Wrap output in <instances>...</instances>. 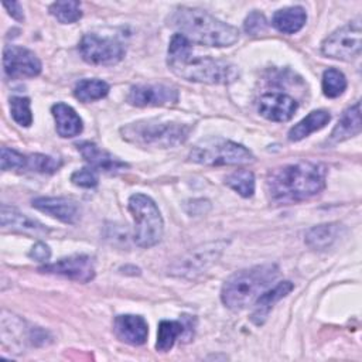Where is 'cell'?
Returning <instances> with one entry per match:
<instances>
[{
	"label": "cell",
	"mask_w": 362,
	"mask_h": 362,
	"mask_svg": "<svg viewBox=\"0 0 362 362\" xmlns=\"http://www.w3.org/2000/svg\"><path fill=\"white\" fill-rule=\"evenodd\" d=\"M61 160L45 156V154H31L27 156V167L31 171L41 173V174H54L59 170L61 167Z\"/></svg>",
	"instance_id": "obj_31"
},
{
	"label": "cell",
	"mask_w": 362,
	"mask_h": 362,
	"mask_svg": "<svg viewBox=\"0 0 362 362\" xmlns=\"http://www.w3.org/2000/svg\"><path fill=\"white\" fill-rule=\"evenodd\" d=\"M41 273L64 276L78 283H88L95 277V263L88 255H72L38 269Z\"/></svg>",
	"instance_id": "obj_12"
},
{
	"label": "cell",
	"mask_w": 362,
	"mask_h": 362,
	"mask_svg": "<svg viewBox=\"0 0 362 362\" xmlns=\"http://www.w3.org/2000/svg\"><path fill=\"white\" fill-rule=\"evenodd\" d=\"M189 160L204 165H242L252 163L255 156L242 144L211 137L202 140L191 150Z\"/></svg>",
	"instance_id": "obj_7"
},
{
	"label": "cell",
	"mask_w": 362,
	"mask_h": 362,
	"mask_svg": "<svg viewBox=\"0 0 362 362\" xmlns=\"http://www.w3.org/2000/svg\"><path fill=\"white\" fill-rule=\"evenodd\" d=\"M279 273L280 270L274 263L239 270L225 280L221 290V300L229 310L240 311L252 305L279 277Z\"/></svg>",
	"instance_id": "obj_4"
},
{
	"label": "cell",
	"mask_w": 362,
	"mask_h": 362,
	"mask_svg": "<svg viewBox=\"0 0 362 362\" xmlns=\"http://www.w3.org/2000/svg\"><path fill=\"white\" fill-rule=\"evenodd\" d=\"M293 288H294V284L288 280H284L277 283L273 288L263 291L255 301V308L250 314L252 322L256 325H262L269 317V313L272 311L274 304L280 301L283 297H286Z\"/></svg>",
	"instance_id": "obj_19"
},
{
	"label": "cell",
	"mask_w": 362,
	"mask_h": 362,
	"mask_svg": "<svg viewBox=\"0 0 362 362\" xmlns=\"http://www.w3.org/2000/svg\"><path fill=\"white\" fill-rule=\"evenodd\" d=\"M127 102L133 106H170L178 102V90L164 83H143L130 88Z\"/></svg>",
	"instance_id": "obj_13"
},
{
	"label": "cell",
	"mask_w": 362,
	"mask_h": 362,
	"mask_svg": "<svg viewBox=\"0 0 362 362\" xmlns=\"http://www.w3.org/2000/svg\"><path fill=\"white\" fill-rule=\"evenodd\" d=\"M322 92L327 98H338L346 89V78L337 68H328L322 74Z\"/></svg>",
	"instance_id": "obj_29"
},
{
	"label": "cell",
	"mask_w": 362,
	"mask_h": 362,
	"mask_svg": "<svg viewBox=\"0 0 362 362\" xmlns=\"http://www.w3.org/2000/svg\"><path fill=\"white\" fill-rule=\"evenodd\" d=\"M51 112L55 119L57 133L61 137H65V139L75 137L82 132L83 129L82 119L75 112V109L71 107L69 105L58 102L51 107Z\"/></svg>",
	"instance_id": "obj_21"
},
{
	"label": "cell",
	"mask_w": 362,
	"mask_h": 362,
	"mask_svg": "<svg viewBox=\"0 0 362 362\" xmlns=\"http://www.w3.org/2000/svg\"><path fill=\"white\" fill-rule=\"evenodd\" d=\"M3 68L11 79L34 78L41 72V61L24 47L7 45L3 51Z\"/></svg>",
	"instance_id": "obj_11"
},
{
	"label": "cell",
	"mask_w": 362,
	"mask_h": 362,
	"mask_svg": "<svg viewBox=\"0 0 362 362\" xmlns=\"http://www.w3.org/2000/svg\"><path fill=\"white\" fill-rule=\"evenodd\" d=\"M225 184L236 191L240 197L249 198L255 192V175L249 170H236L225 178Z\"/></svg>",
	"instance_id": "obj_27"
},
{
	"label": "cell",
	"mask_w": 362,
	"mask_h": 362,
	"mask_svg": "<svg viewBox=\"0 0 362 362\" xmlns=\"http://www.w3.org/2000/svg\"><path fill=\"white\" fill-rule=\"evenodd\" d=\"M170 69L180 78L201 83H230L238 76V68L223 59L192 55L191 42L181 34H174L167 54Z\"/></svg>",
	"instance_id": "obj_2"
},
{
	"label": "cell",
	"mask_w": 362,
	"mask_h": 362,
	"mask_svg": "<svg viewBox=\"0 0 362 362\" xmlns=\"http://www.w3.org/2000/svg\"><path fill=\"white\" fill-rule=\"evenodd\" d=\"M191 318H188V322L182 321H168L163 320L158 324L157 329V342H156V349L158 352H168L175 341L187 332V329L191 327ZM192 329V328H191Z\"/></svg>",
	"instance_id": "obj_24"
},
{
	"label": "cell",
	"mask_w": 362,
	"mask_h": 362,
	"mask_svg": "<svg viewBox=\"0 0 362 362\" xmlns=\"http://www.w3.org/2000/svg\"><path fill=\"white\" fill-rule=\"evenodd\" d=\"M327 168L320 163L298 161L272 170L266 177L267 197L274 204H297L325 188Z\"/></svg>",
	"instance_id": "obj_1"
},
{
	"label": "cell",
	"mask_w": 362,
	"mask_h": 362,
	"mask_svg": "<svg viewBox=\"0 0 362 362\" xmlns=\"http://www.w3.org/2000/svg\"><path fill=\"white\" fill-rule=\"evenodd\" d=\"M192 126L175 120L143 119L120 127L123 140L134 146L147 148L177 147L188 139Z\"/></svg>",
	"instance_id": "obj_5"
},
{
	"label": "cell",
	"mask_w": 362,
	"mask_h": 362,
	"mask_svg": "<svg viewBox=\"0 0 362 362\" xmlns=\"http://www.w3.org/2000/svg\"><path fill=\"white\" fill-rule=\"evenodd\" d=\"M341 225L339 223H321L313 226L305 235V243L311 249L322 250L328 249L339 236Z\"/></svg>",
	"instance_id": "obj_25"
},
{
	"label": "cell",
	"mask_w": 362,
	"mask_h": 362,
	"mask_svg": "<svg viewBox=\"0 0 362 362\" xmlns=\"http://www.w3.org/2000/svg\"><path fill=\"white\" fill-rule=\"evenodd\" d=\"M361 18H356L328 35L321 44V52L325 57L352 61L361 55Z\"/></svg>",
	"instance_id": "obj_9"
},
{
	"label": "cell",
	"mask_w": 362,
	"mask_h": 362,
	"mask_svg": "<svg viewBox=\"0 0 362 362\" xmlns=\"http://www.w3.org/2000/svg\"><path fill=\"white\" fill-rule=\"evenodd\" d=\"M33 206L64 223H75L81 216L78 202L65 197H40L33 201Z\"/></svg>",
	"instance_id": "obj_16"
},
{
	"label": "cell",
	"mask_w": 362,
	"mask_h": 362,
	"mask_svg": "<svg viewBox=\"0 0 362 362\" xmlns=\"http://www.w3.org/2000/svg\"><path fill=\"white\" fill-rule=\"evenodd\" d=\"M3 7L8 11V14L16 18L17 21H23L24 20V13H23V7L20 3L17 1H4Z\"/></svg>",
	"instance_id": "obj_37"
},
{
	"label": "cell",
	"mask_w": 362,
	"mask_h": 362,
	"mask_svg": "<svg viewBox=\"0 0 362 362\" xmlns=\"http://www.w3.org/2000/svg\"><path fill=\"white\" fill-rule=\"evenodd\" d=\"M361 132V102L356 100L352 106H349L339 117L337 126L329 134V144L341 143L346 139H351Z\"/></svg>",
	"instance_id": "obj_20"
},
{
	"label": "cell",
	"mask_w": 362,
	"mask_h": 362,
	"mask_svg": "<svg viewBox=\"0 0 362 362\" xmlns=\"http://www.w3.org/2000/svg\"><path fill=\"white\" fill-rule=\"evenodd\" d=\"M27 167V156H23L21 153L1 147V170H23Z\"/></svg>",
	"instance_id": "obj_32"
},
{
	"label": "cell",
	"mask_w": 362,
	"mask_h": 362,
	"mask_svg": "<svg viewBox=\"0 0 362 362\" xmlns=\"http://www.w3.org/2000/svg\"><path fill=\"white\" fill-rule=\"evenodd\" d=\"M49 13L62 24H71L82 17L81 3L76 0L55 1L49 6Z\"/></svg>",
	"instance_id": "obj_28"
},
{
	"label": "cell",
	"mask_w": 362,
	"mask_h": 362,
	"mask_svg": "<svg viewBox=\"0 0 362 362\" xmlns=\"http://www.w3.org/2000/svg\"><path fill=\"white\" fill-rule=\"evenodd\" d=\"M71 181L72 184L78 185V187H82V188H93L98 185V174H96V170H93L92 167L90 168H81V170H76L75 173H72L71 175Z\"/></svg>",
	"instance_id": "obj_33"
},
{
	"label": "cell",
	"mask_w": 362,
	"mask_h": 362,
	"mask_svg": "<svg viewBox=\"0 0 362 362\" xmlns=\"http://www.w3.org/2000/svg\"><path fill=\"white\" fill-rule=\"evenodd\" d=\"M10 113L13 120L24 127H28L33 123L31 103L28 98L24 96H13L10 99Z\"/></svg>",
	"instance_id": "obj_30"
},
{
	"label": "cell",
	"mask_w": 362,
	"mask_h": 362,
	"mask_svg": "<svg viewBox=\"0 0 362 362\" xmlns=\"http://www.w3.org/2000/svg\"><path fill=\"white\" fill-rule=\"evenodd\" d=\"M329 120H331V115L327 110H322V109L313 110L288 130L287 137L290 141H300L307 136H310L311 133L325 127L329 123Z\"/></svg>",
	"instance_id": "obj_23"
},
{
	"label": "cell",
	"mask_w": 362,
	"mask_h": 362,
	"mask_svg": "<svg viewBox=\"0 0 362 362\" xmlns=\"http://www.w3.org/2000/svg\"><path fill=\"white\" fill-rule=\"evenodd\" d=\"M187 205H191V209H185L189 215H204L211 208V204L206 199H194Z\"/></svg>",
	"instance_id": "obj_36"
},
{
	"label": "cell",
	"mask_w": 362,
	"mask_h": 362,
	"mask_svg": "<svg viewBox=\"0 0 362 362\" xmlns=\"http://www.w3.org/2000/svg\"><path fill=\"white\" fill-rule=\"evenodd\" d=\"M226 247L225 240L208 242L201 246H197L177 259L168 269V273L175 277L182 279H195L205 273L222 255Z\"/></svg>",
	"instance_id": "obj_8"
},
{
	"label": "cell",
	"mask_w": 362,
	"mask_h": 362,
	"mask_svg": "<svg viewBox=\"0 0 362 362\" xmlns=\"http://www.w3.org/2000/svg\"><path fill=\"white\" fill-rule=\"evenodd\" d=\"M28 256H30L31 259L37 260V262H47V260L49 259V256H51V250H49L48 245H45V243H42V242H37V243L31 247Z\"/></svg>",
	"instance_id": "obj_35"
},
{
	"label": "cell",
	"mask_w": 362,
	"mask_h": 362,
	"mask_svg": "<svg viewBox=\"0 0 362 362\" xmlns=\"http://www.w3.org/2000/svg\"><path fill=\"white\" fill-rule=\"evenodd\" d=\"M307 21L305 10L300 6H291L277 10L273 14V27L283 34H294L300 31Z\"/></svg>",
	"instance_id": "obj_22"
},
{
	"label": "cell",
	"mask_w": 362,
	"mask_h": 362,
	"mask_svg": "<svg viewBox=\"0 0 362 362\" xmlns=\"http://www.w3.org/2000/svg\"><path fill=\"white\" fill-rule=\"evenodd\" d=\"M298 105L297 102L281 92H267L260 96L259 113L272 122H287L290 120Z\"/></svg>",
	"instance_id": "obj_14"
},
{
	"label": "cell",
	"mask_w": 362,
	"mask_h": 362,
	"mask_svg": "<svg viewBox=\"0 0 362 362\" xmlns=\"http://www.w3.org/2000/svg\"><path fill=\"white\" fill-rule=\"evenodd\" d=\"M109 93V85L102 79H82L74 88V96L83 102H93Z\"/></svg>",
	"instance_id": "obj_26"
},
{
	"label": "cell",
	"mask_w": 362,
	"mask_h": 362,
	"mask_svg": "<svg viewBox=\"0 0 362 362\" xmlns=\"http://www.w3.org/2000/svg\"><path fill=\"white\" fill-rule=\"evenodd\" d=\"M134 219V242L140 247L157 245L164 232V222L157 204L144 194H133L127 202Z\"/></svg>",
	"instance_id": "obj_6"
},
{
	"label": "cell",
	"mask_w": 362,
	"mask_h": 362,
	"mask_svg": "<svg viewBox=\"0 0 362 362\" xmlns=\"http://www.w3.org/2000/svg\"><path fill=\"white\" fill-rule=\"evenodd\" d=\"M76 148L82 154L85 161L90 164V167L93 170H100L103 173L116 174V173L129 167L127 163L115 157L109 151L98 147L95 143L81 141V143L76 144Z\"/></svg>",
	"instance_id": "obj_17"
},
{
	"label": "cell",
	"mask_w": 362,
	"mask_h": 362,
	"mask_svg": "<svg viewBox=\"0 0 362 362\" xmlns=\"http://www.w3.org/2000/svg\"><path fill=\"white\" fill-rule=\"evenodd\" d=\"M243 28H245V31L247 33V34H250V35H259V34H262V33H264L266 31V28H267V20H266V17L260 13V11H252L247 17H246V20H245V23H243Z\"/></svg>",
	"instance_id": "obj_34"
},
{
	"label": "cell",
	"mask_w": 362,
	"mask_h": 362,
	"mask_svg": "<svg viewBox=\"0 0 362 362\" xmlns=\"http://www.w3.org/2000/svg\"><path fill=\"white\" fill-rule=\"evenodd\" d=\"M79 52L88 64L107 66L120 62L126 54V48L116 38L86 34L79 42Z\"/></svg>",
	"instance_id": "obj_10"
},
{
	"label": "cell",
	"mask_w": 362,
	"mask_h": 362,
	"mask_svg": "<svg viewBox=\"0 0 362 362\" xmlns=\"http://www.w3.org/2000/svg\"><path fill=\"white\" fill-rule=\"evenodd\" d=\"M113 329L116 337L130 345H143L148 335V325L141 315L123 314L115 318Z\"/></svg>",
	"instance_id": "obj_18"
},
{
	"label": "cell",
	"mask_w": 362,
	"mask_h": 362,
	"mask_svg": "<svg viewBox=\"0 0 362 362\" xmlns=\"http://www.w3.org/2000/svg\"><path fill=\"white\" fill-rule=\"evenodd\" d=\"M167 24L189 42L206 47H229L239 38L236 27L195 7H175L167 17Z\"/></svg>",
	"instance_id": "obj_3"
},
{
	"label": "cell",
	"mask_w": 362,
	"mask_h": 362,
	"mask_svg": "<svg viewBox=\"0 0 362 362\" xmlns=\"http://www.w3.org/2000/svg\"><path fill=\"white\" fill-rule=\"evenodd\" d=\"M0 225L3 229H8L34 238H44L49 233V229L44 223L27 216L25 214L6 204L1 205Z\"/></svg>",
	"instance_id": "obj_15"
}]
</instances>
